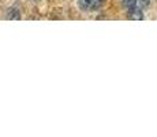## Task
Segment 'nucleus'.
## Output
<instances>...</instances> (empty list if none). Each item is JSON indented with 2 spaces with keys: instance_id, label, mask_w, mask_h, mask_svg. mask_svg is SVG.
<instances>
[{
  "instance_id": "nucleus-1",
  "label": "nucleus",
  "mask_w": 157,
  "mask_h": 137,
  "mask_svg": "<svg viewBox=\"0 0 157 137\" xmlns=\"http://www.w3.org/2000/svg\"><path fill=\"white\" fill-rule=\"evenodd\" d=\"M104 0H78L81 10L85 11H96L102 6Z\"/></svg>"
},
{
  "instance_id": "nucleus-2",
  "label": "nucleus",
  "mask_w": 157,
  "mask_h": 137,
  "mask_svg": "<svg viewBox=\"0 0 157 137\" xmlns=\"http://www.w3.org/2000/svg\"><path fill=\"white\" fill-rule=\"evenodd\" d=\"M6 18L10 21H19L21 19V10L18 6H13V7L8 8L7 11V15H6Z\"/></svg>"
},
{
  "instance_id": "nucleus-3",
  "label": "nucleus",
  "mask_w": 157,
  "mask_h": 137,
  "mask_svg": "<svg viewBox=\"0 0 157 137\" xmlns=\"http://www.w3.org/2000/svg\"><path fill=\"white\" fill-rule=\"evenodd\" d=\"M144 11L142 8L140 7H135L132 10H128V19H132V21H142L144 19Z\"/></svg>"
},
{
  "instance_id": "nucleus-4",
  "label": "nucleus",
  "mask_w": 157,
  "mask_h": 137,
  "mask_svg": "<svg viewBox=\"0 0 157 137\" xmlns=\"http://www.w3.org/2000/svg\"><path fill=\"white\" fill-rule=\"evenodd\" d=\"M137 3H138V0H123V6H124V8H127V10L135 8L137 7Z\"/></svg>"
},
{
  "instance_id": "nucleus-5",
  "label": "nucleus",
  "mask_w": 157,
  "mask_h": 137,
  "mask_svg": "<svg viewBox=\"0 0 157 137\" xmlns=\"http://www.w3.org/2000/svg\"><path fill=\"white\" fill-rule=\"evenodd\" d=\"M149 3H150V0H138L137 7H140V8H142V10H144L146 6H149Z\"/></svg>"
},
{
  "instance_id": "nucleus-6",
  "label": "nucleus",
  "mask_w": 157,
  "mask_h": 137,
  "mask_svg": "<svg viewBox=\"0 0 157 137\" xmlns=\"http://www.w3.org/2000/svg\"><path fill=\"white\" fill-rule=\"evenodd\" d=\"M37 2H38V0H37Z\"/></svg>"
}]
</instances>
